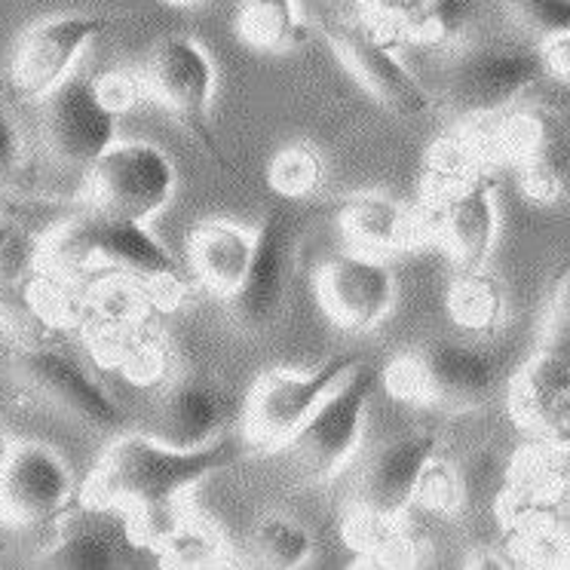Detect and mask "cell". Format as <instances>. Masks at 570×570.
<instances>
[{
  "label": "cell",
  "mask_w": 570,
  "mask_h": 570,
  "mask_svg": "<svg viewBox=\"0 0 570 570\" xmlns=\"http://www.w3.org/2000/svg\"><path fill=\"white\" fill-rule=\"evenodd\" d=\"M215 59L190 35H169L154 43L141 71V89L160 101L178 124L185 126L212 160L227 166V154L212 129L215 99Z\"/></svg>",
  "instance_id": "5"
},
{
  "label": "cell",
  "mask_w": 570,
  "mask_h": 570,
  "mask_svg": "<svg viewBox=\"0 0 570 570\" xmlns=\"http://www.w3.org/2000/svg\"><path fill=\"white\" fill-rule=\"evenodd\" d=\"M435 451L439 439L433 433L399 435L377 448L360 475L356 509L386 519H405V512L414 507L423 472L435 460Z\"/></svg>",
  "instance_id": "17"
},
{
  "label": "cell",
  "mask_w": 570,
  "mask_h": 570,
  "mask_svg": "<svg viewBox=\"0 0 570 570\" xmlns=\"http://www.w3.org/2000/svg\"><path fill=\"white\" fill-rule=\"evenodd\" d=\"M561 503H564V521H568V528H570V491H564Z\"/></svg>",
  "instance_id": "39"
},
{
  "label": "cell",
  "mask_w": 570,
  "mask_h": 570,
  "mask_svg": "<svg viewBox=\"0 0 570 570\" xmlns=\"http://www.w3.org/2000/svg\"><path fill=\"white\" fill-rule=\"evenodd\" d=\"M341 227L347 234L350 246L368 255H381V258L421 243L417 209L386 194H360L347 199V206L341 212Z\"/></svg>",
  "instance_id": "20"
},
{
  "label": "cell",
  "mask_w": 570,
  "mask_h": 570,
  "mask_svg": "<svg viewBox=\"0 0 570 570\" xmlns=\"http://www.w3.org/2000/svg\"><path fill=\"white\" fill-rule=\"evenodd\" d=\"M325 38L350 75L384 108L402 117H421L430 111V92L409 65L399 59L396 43L374 31L365 19H337L325 26Z\"/></svg>",
  "instance_id": "10"
},
{
  "label": "cell",
  "mask_w": 570,
  "mask_h": 570,
  "mask_svg": "<svg viewBox=\"0 0 570 570\" xmlns=\"http://www.w3.org/2000/svg\"><path fill=\"white\" fill-rule=\"evenodd\" d=\"M448 311L460 328L475 332V335H491L497 325L503 323L507 298L494 276L484 273V267H475V271L460 273V279L448 295Z\"/></svg>",
  "instance_id": "25"
},
{
  "label": "cell",
  "mask_w": 570,
  "mask_h": 570,
  "mask_svg": "<svg viewBox=\"0 0 570 570\" xmlns=\"http://www.w3.org/2000/svg\"><path fill=\"white\" fill-rule=\"evenodd\" d=\"M549 350L570 356V271L561 276L549 307Z\"/></svg>",
  "instance_id": "35"
},
{
  "label": "cell",
  "mask_w": 570,
  "mask_h": 570,
  "mask_svg": "<svg viewBox=\"0 0 570 570\" xmlns=\"http://www.w3.org/2000/svg\"><path fill=\"white\" fill-rule=\"evenodd\" d=\"M512 417L531 430L556 433L570 414V356L546 347L509 386Z\"/></svg>",
  "instance_id": "19"
},
{
  "label": "cell",
  "mask_w": 570,
  "mask_h": 570,
  "mask_svg": "<svg viewBox=\"0 0 570 570\" xmlns=\"http://www.w3.org/2000/svg\"><path fill=\"white\" fill-rule=\"evenodd\" d=\"M344 533H347L350 549L368 564H409L414 552V537L405 519H386V515L356 509Z\"/></svg>",
  "instance_id": "26"
},
{
  "label": "cell",
  "mask_w": 570,
  "mask_h": 570,
  "mask_svg": "<svg viewBox=\"0 0 570 570\" xmlns=\"http://www.w3.org/2000/svg\"><path fill=\"white\" fill-rule=\"evenodd\" d=\"M521 185H524V194L533 199V203H556L564 190V178L558 173L552 163L543 157L537 160L521 163Z\"/></svg>",
  "instance_id": "34"
},
{
  "label": "cell",
  "mask_w": 570,
  "mask_h": 570,
  "mask_svg": "<svg viewBox=\"0 0 570 570\" xmlns=\"http://www.w3.org/2000/svg\"><path fill=\"white\" fill-rule=\"evenodd\" d=\"M546 148V126L543 120L531 111L509 114L503 124L497 126L494 138L488 141L491 154H503L509 160H537L543 157Z\"/></svg>",
  "instance_id": "31"
},
{
  "label": "cell",
  "mask_w": 570,
  "mask_h": 570,
  "mask_svg": "<svg viewBox=\"0 0 570 570\" xmlns=\"http://www.w3.org/2000/svg\"><path fill=\"white\" fill-rule=\"evenodd\" d=\"M546 75L540 47H479L460 56L451 68L448 92L463 114L509 111Z\"/></svg>",
  "instance_id": "11"
},
{
  "label": "cell",
  "mask_w": 570,
  "mask_h": 570,
  "mask_svg": "<svg viewBox=\"0 0 570 570\" xmlns=\"http://www.w3.org/2000/svg\"><path fill=\"white\" fill-rule=\"evenodd\" d=\"M234 460L236 445L224 435L206 448H175L160 435L124 433L89 472L83 503L96 512H124L145 537L181 497Z\"/></svg>",
  "instance_id": "1"
},
{
  "label": "cell",
  "mask_w": 570,
  "mask_h": 570,
  "mask_svg": "<svg viewBox=\"0 0 570 570\" xmlns=\"http://www.w3.org/2000/svg\"><path fill=\"white\" fill-rule=\"evenodd\" d=\"M10 239H13V227L10 224H0V258H3V252L10 246Z\"/></svg>",
  "instance_id": "38"
},
{
  "label": "cell",
  "mask_w": 570,
  "mask_h": 570,
  "mask_svg": "<svg viewBox=\"0 0 570 570\" xmlns=\"http://www.w3.org/2000/svg\"><path fill=\"white\" fill-rule=\"evenodd\" d=\"M381 381L393 396L411 405L472 409L491 396L497 368L484 350L458 341H435L390 362Z\"/></svg>",
  "instance_id": "6"
},
{
  "label": "cell",
  "mask_w": 570,
  "mask_h": 570,
  "mask_svg": "<svg viewBox=\"0 0 570 570\" xmlns=\"http://www.w3.org/2000/svg\"><path fill=\"white\" fill-rule=\"evenodd\" d=\"M295 271V222L288 209H271L255 230V248L243 285L230 298L239 325L261 332L279 316Z\"/></svg>",
  "instance_id": "15"
},
{
  "label": "cell",
  "mask_w": 570,
  "mask_h": 570,
  "mask_svg": "<svg viewBox=\"0 0 570 570\" xmlns=\"http://www.w3.org/2000/svg\"><path fill=\"white\" fill-rule=\"evenodd\" d=\"M479 16V0H421L405 31L409 43H454Z\"/></svg>",
  "instance_id": "29"
},
{
  "label": "cell",
  "mask_w": 570,
  "mask_h": 570,
  "mask_svg": "<svg viewBox=\"0 0 570 570\" xmlns=\"http://www.w3.org/2000/svg\"><path fill=\"white\" fill-rule=\"evenodd\" d=\"M414 503H423L433 512H454L460 507V482L451 466L439 463V458L426 466L421 479V488H417V497Z\"/></svg>",
  "instance_id": "33"
},
{
  "label": "cell",
  "mask_w": 570,
  "mask_h": 570,
  "mask_svg": "<svg viewBox=\"0 0 570 570\" xmlns=\"http://www.w3.org/2000/svg\"><path fill=\"white\" fill-rule=\"evenodd\" d=\"M16 372L22 374L26 384L35 386L40 396H47L71 417L89 423V426L126 430V423H129L124 405L62 350L28 344L16 356Z\"/></svg>",
  "instance_id": "16"
},
{
  "label": "cell",
  "mask_w": 570,
  "mask_h": 570,
  "mask_svg": "<svg viewBox=\"0 0 570 570\" xmlns=\"http://www.w3.org/2000/svg\"><path fill=\"white\" fill-rule=\"evenodd\" d=\"M325 316L347 332H372L393 311L396 276L381 255L353 248L325 264L316 276Z\"/></svg>",
  "instance_id": "13"
},
{
  "label": "cell",
  "mask_w": 570,
  "mask_h": 570,
  "mask_svg": "<svg viewBox=\"0 0 570 570\" xmlns=\"http://www.w3.org/2000/svg\"><path fill=\"white\" fill-rule=\"evenodd\" d=\"M488 141L472 136H448L430 150L426 173V199H445L458 187L482 175V160L488 157Z\"/></svg>",
  "instance_id": "27"
},
{
  "label": "cell",
  "mask_w": 570,
  "mask_h": 570,
  "mask_svg": "<svg viewBox=\"0 0 570 570\" xmlns=\"http://www.w3.org/2000/svg\"><path fill=\"white\" fill-rule=\"evenodd\" d=\"M423 239H439L460 271L484 267L500 227L497 187L488 175H475L445 199H426L417 206Z\"/></svg>",
  "instance_id": "12"
},
{
  "label": "cell",
  "mask_w": 570,
  "mask_h": 570,
  "mask_svg": "<svg viewBox=\"0 0 570 570\" xmlns=\"http://www.w3.org/2000/svg\"><path fill=\"white\" fill-rule=\"evenodd\" d=\"M163 568L175 570H206L222 568L227 561V543H224L218 524L199 515H178L160 533L150 540Z\"/></svg>",
  "instance_id": "23"
},
{
  "label": "cell",
  "mask_w": 570,
  "mask_h": 570,
  "mask_svg": "<svg viewBox=\"0 0 570 570\" xmlns=\"http://www.w3.org/2000/svg\"><path fill=\"white\" fill-rule=\"evenodd\" d=\"M236 31L248 47L264 52H292L311 40V22L298 0H246Z\"/></svg>",
  "instance_id": "22"
},
{
  "label": "cell",
  "mask_w": 570,
  "mask_h": 570,
  "mask_svg": "<svg viewBox=\"0 0 570 570\" xmlns=\"http://www.w3.org/2000/svg\"><path fill=\"white\" fill-rule=\"evenodd\" d=\"M540 52H543L546 75L558 77L570 83V31L564 35H556V38H546L540 43Z\"/></svg>",
  "instance_id": "37"
},
{
  "label": "cell",
  "mask_w": 570,
  "mask_h": 570,
  "mask_svg": "<svg viewBox=\"0 0 570 570\" xmlns=\"http://www.w3.org/2000/svg\"><path fill=\"white\" fill-rule=\"evenodd\" d=\"M75 494V472L56 448L16 442L0 458V521L10 528H38L59 519Z\"/></svg>",
  "instance_id": "9"
},
{
  "label": "cell",
  "mask_w": 570,
  "mask_h": 570,
  "mask_svg": "<svg viewBox=\"0 0 570 570\" xmlns=\"http://www.w3.org/2000/svg\"><path fill=\"white\" fill-rule=\"evenodd\" d=\"M519 22L540 38L570 31V0H507Z\"/></svg>",
  "instance_id": "32"
},
{
  "label": "cell",
  "mask_w": 570,
  "mask_h": 570,
  "mask_svg": "<svg viewBox=\"0 0 570 570\" xmlns=\"http://www.w3.org/2000/svg\"><path fill=\"white\" fill-rule=\"evenodd\" d=\"M166 3H173V7H194L199 0H166Z\"/></svg>",
  "instance_id": "40"
},
{
  "label": "cell",
  "mask_w": 570,
  "mask_h": 570,
  "mask_svg": "<svg viewBox=\"0 0 570 570\" xmlns=\"http://www.w3.org/2000/svg\"><path fill=\"white\" fill-rule=\"evenodd\" d=\"M124 540L105 524H71L43 552L40 564L56 570H114L120 568Z\"/></svg>",
  "instance_id": "24"
},
{
  "label": "cell",
  "mask_w": 570,
  "mask_h": 570,
  "mask_svg": "<svg viewBox=\"0 0 570 570\" xmlns=\"http://www.w3.org/2000/svg\"><path fill=\"white\" fill-rule=\"evenodd\" d=\"M252 248L255 230H246L234 222H206L190 236L187 264L209 292L230 301L246 279Z\"/></svg>",
  "instance_id": "21"
},
{
  "label": "cell",
  "mask_w": 570,
  "mask_h": 570,
  "mask_svg": "<svg viewBox=\"0 0 570 570\" xmlns=\"http://www.w3.org/2000/svg\"><path fill=\"white\" fill-rule=\"evenodd\" d=\"M43 138L59 163L89 173L120 132V111L105 99L99 77L75 71L43 96Z\"/></svg>",
  "instance_id": "8"
},
{
  "label": "cell",
  "mask_w": 570,
  "mask_h": 570,
  "mask_svg": "<svg viewBox=\"0 0 570 570\" xmlns=\"http://www.w3.org/2000/svg\"><path fill=\"white\" fill-rule=\"evenodd\" d=\"M108 28V19L89 13H59L31 26L19 40L13 56V83L28 99L47 92L75 75L77 59Z\"/></svg>",
  "instance_id": "14"
},
{
  "label": "cell",
  "mask_w": 570,
  "mask_h": 570,
  "mask_svg": "<svg viewBox=\"0 0 570 570\" xmlns=\"http://www.w3.org/2000/svg\"><path fill=\"white\" fill-rule=\"evenodd\" d=\"M43 267L77 279L92 267H111L145 285L154 307H173L185 292V267L157 236L150 224L129 222L92 209L62 224L43 246Z\"/></svg>",
  "instance_id": "2"
},
{
  "label": "cell",
  "mask_w": 570,
  "mask_h": 570,
  "mask_svg": "<svg viewBox=\"0 0 570 570\" xmlns=\"http://www.w3.org/2000/svg\"><path fill=\"white\" fill-rule=\"evenodd\" d=\"M0 549H3V546H0Z\"/></svg>",
  "instance_id": "43"
},
{
  "label": "cell",
  "mask_w": 570,
  "mask_h": 570,
  "mask_svg": "<svg viewBox=\"0 0 570 570\" xmlns=\"http://www.w3.org/2000/svg\"><path fill=\"white\" fill-rule=\"evenodd\" d=\"M323 157L307 145H292L271 160V187L279 197L304 199L323 187Z\"/></svg>",
  "instance_id": "30"
},
{
  "label": "cell",
  "mask_w": 570,
  "mask_h": 570,
  "mask_svg": "<svg viewBox=\"0 0 570 570\" xmlns=\"http://www.w3.org/2000/svg\"><path fill=\"white\" fill-rule=\"evenodd\" d=\"M377 384H381V372L372 362L360 360V365L320 402V409L313 411L307 423L276 454H285L301 479L313 484L332 482L347 470L360 451L365 417L372 409Z\"/></svg>",
  "instance_id": "3"
},
{
  "label": "cell",
  "mask_w": 570,
  "mask_h": 570,
  "mask_svg": "<svg viewBox=\"0 0 570 570\" xmlns=\"http://www.w3.org/2000/svg\"><path fill=\"white\" fill-rule=\"evenodd\" d=\"M26 157V141H22V129L16 126L10 114L0 108V181L13 178L22 166Z\"/></svg>",
  "instance_id": "36"
},
{
  "label": "cell",
  "mask_w": 570,
  "mask_h": 570,
  "mask_svg": "<svg viewBox=\"0 0 570 570\" xmlns=\"http://www.w3.org/2000/svg\"><path fill=\"white\" fill-rule=\"evenodd\" d=\"M160 439L175 448H206L222 439L227 399L206 377H178L160 399Z\"/></svg>",
  "instance_id": "18"
},
{
  "label": "cell",
  "mask_w": 570,
  "mask_h": 570,
  "mask_svg": "<svg viewBox=\"0 0 570 570\" xmlns=\"http://www.w3.org/2000/svg\"><path fill=\"white\" fill-rule=\"evenodd\" d=\"M7 448H10V442H7V439H3V435H0V458H3V454H7Z\"/></svg>",
  "instance_id": "42"
},
{
  "label": "cell",
  "mask_w": 570,
  "mask_h": 570,
  "mask_svg": "<svg viewBox=\"0 0 570 570\" xmlns=\"http://www.w3.org/2000/svg\"><path fill=\"white\" fill-rule=\"evenodd\" d=\"M356 365L360 353H335L304 372L276 368L261 374L243 409V435L248 445L276 454Z\"/></svg>",
  "instance_id": "4"
},
{
  "label": "cell",
  "mask_w": 570,
  "mask_h": 570,
  "mask_svg": "<svg viewBox=\"0 0 570 570\" xmlns=\"http://www.w3.org/2000/svg\"><path fill=\"white\" fill-rule=\"evenodd\" d=\"M561 466H564V470H570V445L564 448V454H561Z\"/></svg>",
  "instance_id": "41"
},
{
  "label": "cell",
  "mask_w": 570,
  "mask_h": 570,
  "mask_svg": "<svg viewBox=\"0 0 570 570\" xmlns=\"http://www.w3.org/2000/svg\"><path fill=\"white\" fill-rule=\"evenodd\" d=\"M313 533L307 524L288 515H267L255 524L252 533V552L264 568L273 570H295L304 568L313 558Z\"/></svg>",
  "instance_id": "28"
},
{
  "label": "cell",
  "mask_w": 570,
  "mask_h": 570,
  "mask_svg": "<svg viewBox=\"0 0 570 570\" xmlns=\"http://www.w3.org/2000/svg\"><path fill=\"white\" fill-rule=\"evenodd\" d=\"M92 209L150 224L173 203L178 173L173 157L154 141H114L89 169Z\"/></svg>",
  "instance_id": "7"
}]
</instances>
